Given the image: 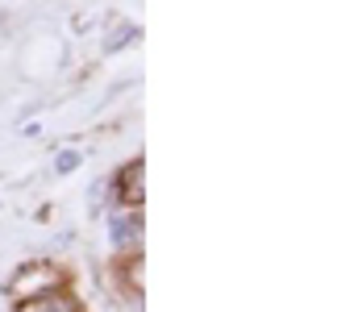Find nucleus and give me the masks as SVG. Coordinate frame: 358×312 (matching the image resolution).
<instances>
[{"mask_svg":"<svg viewBox=\"0 0 358 312\" xmlns=\"http://www.w3.org/2000/svg\"><path fill=\"white\" fill-rule=\"evenodd\" d=\"M117 200L125 208L142 205V163H129V167L121 171V179H117Z\"/></svg>","mask_w":358,"mask_h":312,"instance_id":"1","label":"nucleus"},{"mask_svg":"<svg viewBox=\"0 0 358 312\" xmlns=\"http://www.w3.org/2000/svg\"><path fill=\"white\" fill-rule=\"evenodd\" d=\"M17 312H76V300L67 292H50V296H34L25 300Z\"/></svg>","mask_w":358,"mask_h":312,"instance_id":"2","label":"nucleus"},{"mask_svg":"<svg viewBox=\"0 0 358 312\" xmlns=\"http://www.w3.org/2000/svg\"><path fill=\"white\" fill-rule=\"evenodd\" d=\"M113 233H117V246H134L138 221H134V216H125V221H113Z\"/></svg>","mask_w":358,"mask_h":312,"instance_id":"3","label":"nucleus"}]
</instances>
